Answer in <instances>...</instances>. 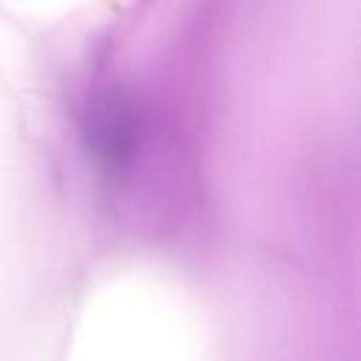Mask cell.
I'll use <instances>...</instances> for the list:
<instances>
[]
</instances>
